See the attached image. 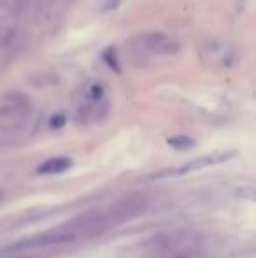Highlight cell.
I'll use <instances>...</instances> for the list:
<instances>
[{
	"mask_svg": "<svg viewBox=\"0 0 256 258\" xmlns=\"http://www.w3.org/2000/svg\"><path fill=\"white\" fill-rule=\"evenodd\" d=\"M74 239H75V234H72L68 228H60V230L48 232V234H37V235H34V237L14 242L9 248H6V253L23 251V249H30V248H42V246L63 244V242H70V241H74Z\"/></svg>",
	"mask_w": 256,
	"mask_h": 258,
	"instance_id": "cell-1",
	"label": "cell"
},
{
	"mask_svg": "<svg viewBox=\"0 0 256 258\" xmlns=\"http://www.w3.org/2000/svg\"><path fill=\"white\" fill-rule=\"evenodd\" d=\"M27 114V104L20 97L6 95L0 99V130H14L23 123Z\"/></svg>",
	"mask_w": 256,
	"mask_h": 258,
	"instance_id": "cell-2",
	"label": "cell"
},
{
	"mask_svg": "<svg viewBox=\"0 0 256 258\" xmlns=\"http://www.w3.org/2000/svg\"><path fill=\"white\" fill-rule=\"evenodd\" d=\"M140 42H142V46L146 49L161 54H176L181 49L179 42H176L174 39L161 34V32H147V34H144L140 37Z\"/></svg>",
	"mask_w": 256,
	"mask_h": 258,
	"instance_id": "cell-3",
	"label": "cell"
},
{
	"mask_svg": "<svg viewBox=\"0 0 256 258\" xmlns=\"http://www.w3.org/2000/svg\"><path fill=\"white\" fill-rule=\"evenodd\" d=\"M232 156H235V151H218V153L205 155V156H200V158H195V160H192V162L185 163L183 167L176 169L172 174H188V172H195V170H200V169H205V167L216 165V163L226 162V160H230Z\"/></svg>",
	"mask_w": 256,
	"mask_h": 258,
	"instance_id": "cell-4",
	"label": "cell"
},
{
	"mask_svg": "<svg viewBox=\"0 0 256 258\" xmlns=\"http://www.w3.org/2000/svg\"><path fill=\"white\" fill-rule=\"evenodd\" d=\"M144 207V201L137 197H130V199H123L118 204H114L111 207V211L106 214L109 220H116V221H123L128 220V218H133L139 214V211Z\"/></svg>",
	"mask_w": 256,
	"mask_h": 258,
	"instance_id": "cell-5",
	"label": "cell"
},
{
	"mask_svg": "<svg viewBox=\"0 0 256 258\" xmlns=\"http://www.w3.org/2000/svg\"><path fill=\"white\" fill-rule=\"evenodd\" d=\"M72 167V162L67 156H55V158L46 160L44 163L37 167V174H62Z\"/></svg>",
	"mask_w": 256,
	"mask_h": 258,
	"instance_id": "cell-6",
	"label": "cell"
},
{
	"mask_svg": "<svg viewBox=\"0 0 256 258\" xmlns=\"http://www.w3.org/2000/svg\"><path fill=\"white\" fill-rule=\"evenodd\" d=\"M167 143H168V146H172L174 150H179V151H186V150H192V148H195V141L192 139V137H186V136L168 137Z\"/></svg>",
	"mask_w": 256,
	"mask_h": 258,
	"instance_id": "cell-7",
	"label": "cell"
},
{
	"mask_svg": "<svg viewBox=\"0 0 256 258\" xmlns=\"http://www.w3.org/2000/svg\"><path fill=\"white\" fill-rule=\"evenodd\" d=\"M65 125V116L63 114H55L51 119H49V126L51 128H62Z\"/></svg>",
	"mask_w": 256,
	"mask_h": 258,
	"instance_id": "cell-8",
	"label": "cell"
},
{
	"mask_svg": "<svg viewBox=\"0 0 256 258\" xmlns=\"http://www.w3.org/2000/svg\"><path fill=\"white\" fill-rule=\"evenodd\" d=\"M102 95H104V90H102V86H99V85H93L92 88H90V99H92V100H99Z\"/></svg>",
	"mask_w": 256,
	"mask_h": 258,
	"instance_id": "cell-9",
	"label": "cell"
}]
</instances>
